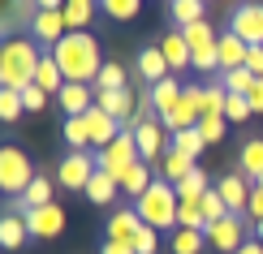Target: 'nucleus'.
<instances>
[{
  "instance_id": "obj_19",
  "label": "nucleus",
  "mask_w": 263,
  "mask_h": 254,
  "mask_svg": "<svg viewBox=\"0 0 263 254\" xmlns=\"http://www.w3.org/2000/svg\"><path fill=\"white\" fill-rule=\"evenodd\" d=\"M138 73H142L151 86L164 82V78H173V69H168V61H164L160 43H151V48H142V52H138Z\"/></svg>"
},
{
  "instance_id": "obj_50",
  "label": "nucleus",
  "mask_w": 263,
  "mask_h": 254,
  "mask_svg": "<svg viewBox=\"0 0 263 254\" xmlns=\"http://www.w3.org/2000/svg\"><path fill=\"white\" fill-rule=\"evenodd\" d=\"M69 0H39V9H65Z\"/></svg>"
},
{
  "instance_id": "obj_42",
  "label": "nucleus",
  "mask_w": 263,
  "mask_h": 254,
  "mask_svg": "<svg viewBox=\"0 0 263 254\" xmlns=\"http://www.w3.org/2000/svg\"><path fill=\"white\" fill-rule=\"evenodd\" d=\"M224 116H229V121H250V116H255V112H250V99H246V95H229Z\"/></svg>"
},
{
  "instance_id": "obj_29",
  "label": "nucleus",
  "mask_w": 263,
  "mask_h": 254,
  "mask_svg": "<svg viewBox=\"0 0 263 254\" xmlns=\"http://www.w3.org/2000/svg\"><path fill=\"white\" fill-rule=\"evenodd\" d=\"M207 233H194V228H173V254H203Z\"/></svg>"
},
{
  "instance_id": "obj_4",
  "label": "nucleus",
  "mask_w": 263,
  "mask_h": 254,
  "mask_svg": "<svg viewBox=\"0 0 263 254\" xmlns=\"http://www.w3.org/2000/svg\"><path fill=\"white\" fill-rule=\"evenodd\" d=\"M35 168H30V155L22 147H0V190L9 198H22L30 190V181H35Z\"/></svg>"
},
{
  "instance_id": "obj_7",
  "label": "nucleus",
  "mask_w": 263,
  "mask_h": 254,
  "mask_svg": "<svg viewBox=\"0 0 263 254\" xmlns=\"http://www.w3.org/2000/svg\"><path fill=\"white\" fill-rule=\"evenodd\" d=\"M207 246L216 254H237L246 246V216H224L216 224H207Z\"/></svg>"
},
{
  "instance_id": "obj_13",
  "label": "nucleus",
  "mask_w": 263,
  "mask_h": 254,
  "mask_svg": "<svg viewBox=\"0 0 263 254\" xmlns=\"http://www.w3.org/2000/svg\"><path fill=\"white\" fill-rule=\"evenodd\" d=\"M26 228H30V237H61L65 233V207L61 203L35 207V211L26 216Z\"/></svg>"
},
{
  "instance_id": "obj_44",
  "label": "nucleus",
  "mask_w": 263,
  "mask_h": 254,
  "mask_svg": "<svg viewBox=\"0 0 263 254\" xmlns=\"http://www.w3.org/2000/svg\"><path fill=\"white\" fill-rule=\"evenodd\" d=\"M22 104H26V112H39V108L48 104V91H39V86H26V91H22Z\"/></svg>"
},
{
  "instance_id": "obj_30",
  "label": "nucleus",
  "mask_w": 263,
  "mask_h": 254,
  "mask_svg": "<svg viewBox=\"0 0 263 254\" xmlns=\"http://www.w3.org/2000/svg\"><path fill=\"white\" fill-rule=\"evenodd\" d=\"M52 190H57V181H52V177L43 172V177H35V181H30V190L22 194V198H26V203H30V211H35V207H48V203H57V198H52Z\"/></svg>"
},
{
  "instance_id": "obj_49",
  "label": "nucleus",
  "mask_w": 263,
  "mask_h": 254,
  "mask_svg": "<svg viewBox=\"0 0 263 254\" xmlns=\"http://www.w3.org/2000/svg\"><path fill=\"white\" fill-rule=\"evenodd\" d=\"M237 254H263V241H246V246L237 250Z\"/></svg>"
},
{
  "instance_id": "obj_48",
  "label": "nucleus",
  "mask_w": 263,
  "mask_h": 254,
  "mask_svg": "<svg viewBox=\"0 0 263 254\" xmlns=\"http://www.w3.org/2000/svg\"><path fill=\"white\" fill-rule=\"evenodd\" d=\"M100 254H134V246H125V241H104Z\"/></svg>"
},
{
  "instance_id": "obj_21",
  "label": "nucleus",
  "mask_w": 263,
  "mask_h": 254,
  "mask_svg": "<svg viewBox=\"0 0 263 254\" xmlns=\"http://www.w3.org/2000/svg\"><path fill=\"white\" fill-rule=\"evenodd\" d=\"M35 86H39V91H48L52 99L65 91V73H61V65L52 61V52H43V61H39V69H35Z\"/></svg>"
},
{
  "instance_id": "obj_46",
  "label": "nucleus",
  "mask_w": 263,
  "mask_h": 254,
  "mask_svg": "<svg viewBox=\"0 0 263 254\" xmlns=\"http://www.w3.org/2000/svg\"><path fill=\"white\" fill-rule=\"evenodd\" d=\"M246 211H250V220H255V224L263 220V190H259V185L250 190V207H246Z\"/></svg>"
},
{
  "instance_id": "obj_22",
  "label": "nucleus",
  "mask_w": 263,
  "mask_h": 254,
  "mask_svg": "<svg viewBox=\"0 0 263 254\" xmlns=\"http://www.w3.org/2000/svg\"><path fill=\"white\" fill-rule=\"evenodd\" d=\"M30 237V228H26V216H9L5 211V220H0V246L5 250H22V241Z\"/></svg>"
},
{
  "instance_id": "obj_43",
  "label": "nucleus",
  "mask_w": 263,
  "mask_h": 254,
  "mask_svg": "<svg viewBox=\"0 0 263 254\" xmlns=\"http://www.w3.org/2000/svg\"><path fill=\"white\" fill-rule=\"evenodd\" d=\"M156 250H160V233L142 224V233H138V241H134V254H156Z\"/></svg>"
},
{
  "instance_id": "obj_52",
  "label": "nucleus",
  "mask_w": 263,
  "mask_h": 254,
  "mask_svg": "<svg viewBox=\"0 0 263 254\" xmlns=\"http://www.w3.org/2000/svg\"><path fill=\"white\" fill-rule=\"evenodd\" d=\"M69 5H100V0H69Z\"/></svg>"
},
{
  "instance_id": "obj_6",
  "label": "nucleus",
  "mask_w": 263,
  "mask_h": 254,
  "mask_svg": "<svg viewBox=\"0 0 263 254\" xmlns=\"http://www.w3.org/2000/svg\"><path fill=\"white\" fill-rule=\"evenodd\" d=\"M100 172V164H95L91 151H69L61 164H57V185H65V190H82L91 185V177Z\"/></svg>"
},
{
  "instance_id": "obj_33",
  "label": "nucleus",
  "mask_w": 263,
  "mask_h": 254,
  "mask_svg": "<svg viewBox=\"0 0 263 254\" xmlns=\"http://www.w3.org/2000/svg\"><path fill=\"white\" fill-rule=\"evenodd\" d=\"M17 116H26L22 91H9V86H0V121H5V125H13Z\"/></svg>"
},
{
  "instance_id": "obj_10",
  "label": "nucleus",
  "mask_w": 263,
  "mask_h": 254,
  "mask_svg": "<svg viewBox=\"0 0 263 254\" xmlns=\"http://www.w3.org/2000/svg\"><path fill=\"white\" fill-rule=\"evenodd\" d=\"M30 35H35L39 43H48V52H52L65 35H69V26H65V9H39L35 22H30Z\"/></svg>"
},
{
  "instance_id": "obj_16",
  "label": "nucleus",
  "mask_w": 263,
  "mask_h": 254,
  "mask_svg": "<svg viewBox=\"0 0 263 254\" xmlns=\"http://www.w3.org/2000/svg\"><path fill=\"white\" fill-rule=\"evenodd\" d=\"M246 52H250V43H242V39L233 35V30H220V39H216L220 73H229V69H242V65H246Z\"/></svg>"
},
{
  "instance_id": "obj_11",
  "label": "nucleus",
  "mask_w": 263,
  "mask_h": 254,
  "mask_svg": "<svg viewBox=\"0 0 263 254\" xmlns=\"http://www.w3.org/2000/svg\"><path fill=\"white\" fill-rule=\"evenodd\" d=\"M134 138H138V155H142V164H160L168 151H164V121L156 116V121H142V125L134 129Z\"/></svg>"
},
{
  "instance_id": "obj_32",
  "label": "nucleus",
  "mask_w": 263,
  "mask_h": 254,
  "mask_svg": "<svg viewBox=\"0 0 263 254\" xmlns=\"http://www.w3.org/2000/svg\"><path fill=\"white\" fill-rule=\"evenodd\" d=\"M61 138L69 142L73 151H86V147H91V134H86V121H82V116H65V125H61Z\"/></svg>"
},
{
  "instance_id": "obj_23",
  "label": "nucleus",
  "mask_w": 263,
  "mask_h": 254,
  "mask_svg": "<svg viewBox=\"0 0 263 254\" xmlns=\"http://www.w3.org/2000/svg\"><path fill=\"white\" fill-rule=\"evenodd\" d=\"M237 164H242V177L259 181V177H263V138L242 142V155H237Z\"/></svg>"
},
{
  "instance_id": "obj_40",
  "label": "nucleus",
  "mask_w": 263,
  "mask_h": 254,
  "mask_svg": "<svg viewBox=\"0 0 263 254\" xmlns=\"http://www.w3.org/2000/svg\"><path fill=\"white\" fill-rule=\"evenodd\" d=\"M224 129H229V116H203L199 121V134H203L207 147H216V142L224 138Z\"/></svg>"
},
{
  "instance_id": "obj_41",
  "label": "nucleus",
  "mask_w": 263,
  "mask_h": 254,
  "mask_svg": "<svg viewBox=\"0 0 263 254\" xmlns=\"http://www.w3.org/2000/svg\"><path fill=\"white\" fill-rule=\"evenodd\" d=\"M190 69H199V73H216V78H220V56H216V48H203V52H194Z\"/></svg>"
},
{
  "instance_id": "obj_51",
  "label": "nucleus",
  "mask_w": 263,
  "mask_h": 254,
  "mask_svg": "<svg viewBox=\"0 0 263 254\" xmlns=\"http://www.w3.org/2000/svg\"><path fill=\"white\" fill-rule=\"evenodd\" d=\"M255 241H263V220H259V224H255Z\"/></svg>"
},
{
  "instance_id": "obj_14",
  "label": "nucleus",
  "mask_w": 263,
  "mask_h": 254,
  "mask_svg": "<svg viewBox=\"0 0 263 254\" xmlns=\"http://www.w3.org/2000/svg\"><path fill=\"white\" fill-rule=\"evenodd\" d=\"M82 121H86V134H91V147H95V151H104L108 142H117V134H121V121L108 116L104 108H91Z\"/></svg>"
},
{
  "instance_id": "obj_17",
  "label": "nucleus",
  "mask_w": 263,
  "mask_h": 254,
  "mask_svg": "<svg viewBox=\"0 0 263 254\" xmlns=\"http://www.w3.org/2000/svg\"><path fill=\"white\" fill-rule=\"evenodd\" d=\"M160 52H164V61H168V69L177 73V69H190V61H194V52H190V43H185V35L177 26L168 30V35L160 39Z\"/></svg>"
},
{
  "instance_id": "obj_15",
  "label": "nucleus",
  "mask_w": 263,
  "mask_h": 254,
  "mask_svg": "<svg viewBox=\"0 0 263 254\" xmlns=\"http://www.w3.org/2000/svg\"><path fill=\"white\" fill-rule=\"evenodd\" d=\"M57 108L65 116H86L95 108V86H82V82H65V91L57 95Z\"/></svg>"
},
{
  "instance_id": "obj_39",
  "label": "nucleus",
  "mask_w": 263,
  "mask_h": 254,
  "mask_svg": "<svg viewBox=\"0 0 263 254\" xmlns=\"http://www.w3.org/2000/svg\"><path fill=\"white\" fill-rule=\"evenodd\" d=\"M203 216H207V224H216V220H224V216H233V211H229V203H224L220 194H216V185H212V190L203 194Z\"/></svg>"
},
{
  "instance_id": "obj_38",
  "label": "nucleus",
  "mask_w": 263,
  "mask_h": 254,
  "mask_svg": "<svg viewBox=\"0 0 263 254\" xmlns=\"http://www.w3.org/2000/svg\"><path fill=\"white\" fill-rule=\"evenodd\" d=\"M95 17V5H65V26L69 30H86Z\"/></svg>"
},
{
  "instance_id": "obj_53",
  "label": "nucleus",
  "mask_w": 263,
  "mask_h": 254,
  "mask_svg": "<svg viewBox=\"0 0 263 254\" xmlns=\"http://www.w3.org/2000/svg\"><path fill=\"white\" fill-rule=\"evenodd\" d=\"M255 185H259V190H263V177H259V181H255Z\"/></svg>"
},
{
  "instance_id": "obj_2",
  "label": "nucleus",
  "mask_w": 263,
  "mask_h": 254,
  "mask_svg": "<svg viewBox=\"0 0 263 254\" xmlns=\"http://www.w3.org/2000/svg\"><path fill=\"white\" fill-rule=\"evenodd\" d=\"M39 61H43V52L35 39H5V48H0V86H9V91L35 86Z\"/></svg>"
},
{
  "instance_id": "obj_25",
  "label": "nucleus",
  "mask_w": 263,
  "mask_h": 254,
  "mask_svg": "<svg viewBox=\"0 0 263 254\" xmlns=\"http://www.w3.org/2000/svg\"><path fill=\"white\" fill-rule=\"evenodd\" d=\"M207 190H212V177H207L203 168H194V172L177 185V198H181V203H203V194H207Z\"/></svg>"
},
{
  "instance_id": "obj_47",
  "label": "nucleus",
  "mask_w": 263,
  "mask_h": 254,
  "mask_svg": "<svg viewBox=\"0 0 263 254\" xmlns=\"http://www.w3.org/2000/svg\"><path fill=\"white\" fill-rule=\"evenodd\" d=\"M246 69L255 73V78H263V48H250L246 52Z\"/></svg>"
},
{
  "instance_id": "obj_27",
  "label": "nucleus",
  "mask_w": 263,
  "mask_h": 254,
  "mask_svg": "<svg viewBox=\"0 0 263 254\" xmlns=\"http://www.w3.org/2000/svg\"><path fill=\"white\" fill-rule=\"evenodd\" d=\"M151 181H156V177L147 172V164H134V168H129V172L121 177V190H125V194H129V198L138 203V198H142V194L151 190Z\"/></svg>"
},
{
  "instance_id": "obj_8",
  "label": "nucleus",
  "mask_w": 263,
  "mask_h": 254,
  "mask_svg": "<svg viewBox=\"0 0 263 254\" xmlns=\"http://www.w3.org/2000/svg\"><path fill=\"white\" fill-rule=\"evenodd\" d=\"M229 30L250 48H263V0L259 5H237L229 13Z\"/></svg>"
},
{
  "instance_id": "obj_9",
  "label": "nucleus",
  "mask_w": 263,
  "mask_h": 254,
  "mask_svg": "<svg viewBox=\"0 0 263 254\" xmlns=\"http://www.w3.org/2000/svg\"><path fill=\"white\" fill-rule=\"evenodd\" d=\"M250 190H255V181H250V177H242V172H229V177H220V181H216V194L229 203V211H233V216H246Z\"/></svg>"
},
{
  "instance_id": "obj_54",
  "label": "nucleus",
  "mask_w": 263,
  "mask_h": 254,
  "mask_svg": "<svg viewBox=\"0 0 263 254\" xmlns=\"http://www.w3.org/2000/svg\"><path fill=\"white\" fill-rule=\"evenodd\" d=\"M203 5H207V0H203Z\"/></svg>"
},
{
  "instance_id": "obj_34",
  "label": "nucleus",
  "mask_w": 263,
  "mask_h": 254,
  "mask_svg": "<svg viewBox=\"0 0 263 254\" xmlns=\"http://www.w3.org/2000/svg\"><path fill=\"white\" fill-rule=\"evenodd\" d=\"M220 86H224L229 95H250V86H255V73H250L246 65H242V69H229V73H220Z\"/></svg>"
},
{
  "instance_id": "obj_20",
  "label": "nucleus",
  "mask_w": 263,
  "mask_h": 254,
  "mask_svg": "<svg viewBox=\"0 0 263 254\" xmlns=\"http://www.w3.org/2000/svg\"><path fill=\"white\" fill-rule=\"evenodd\" d=\"M156 168H160V177H164V181L181 185L185 177H190L194 168H199V160H190V155H181V151H173V147H168V155H164V160L156 164Z\"/></svg>"
},
{
  "instance_id": "obj_31",
  "label": "nucleus",
  "mask_w": 263,
  "mask_h": 254,
  "mask_svg": "<svg viewBox=\"0 0 263 254\" xmlns=\"http://www.w3.org/2000/svg\"><path fill=\"white\" fill-rule=\"evenodd\" d=\"M173 151H181V155L199 160L203 151H207V142H203V134H199V125H194V129H181V134H173Z\"/></svg>"
},
{
  "instance_id": "obj_26",
  "label": "nucleus",
  "mask_w": 263,
  "mask_h": 254,
  "mask_svg": "<svg viewBox=\"0 0 263 254\" xmlns=\"http://www.w3.org/2000/svg\"><path fill=\"white\" fill-rule=\"evenodd\" d=\"M168 17L177 22V30L194 26V22H203V0H173V5H168Z\"/></svg>"
},
{
  "instance_id": "obj_5",
  "label": "nucleus",
  "mask_w": 263,
  "mask_h": 254,
  "mask_svg": "<svg viewBox=\"0 0 263 254\" xmlns=\"http://www.w3.org/2000/svg\"><path fill=\"white\" fill-rule=\"evenodd\" d=\"M95 164H100V172H108V177H121L134 168V164H142V155H138V138H134V129H121L117 134V142H108L104 151H95Z\"/></svg>"
},
{
  "instance_id": "obj_18",
  "label": "nucleus",
  "mask_w": 263,
  "mask_h": 254,
  "mask_svg": "<svg viewBox=\"0 0 263 254\" xmlns=\"http://www.w3.org/2000/svg\"><path fill=\"white\" fill-rule=\"evenodd\" d=\"M181 95H185V86H181V78H164V82H156V86H151V104H156V112H160V121L177 112Z\"/></svg>"
},
{
  "instance_id": "obj_1",
  "label": "nucleus",
  "mask_w": 263,
  "mask_h": 254,
  "mask_svg": "<svg viewBox=\"0 0 263 254\" xmlns=\"http://www.w3.org/2000/svg\"><path fill=\"white\" fill-rule=\"evenodd\" d=\"M52 61L61 65L65 82H82V86H95L100 69L108 65L100 56V39H95L91 30H69V35L52 48Z\"/></svg>"
},
{
  "instance_id": "obj_37",
  "label": "nucleus",
  "mask_w": 263,
  "mask_h": 254,
  "mask_svg": "<svg viewBox=\"0 0 263 254\" xmlns=\"http://www.w3.org/2000/svg\"><path fill=\"white\" fill-rule=\"evenodd\" d=\"M177 228H194V233H207V216H203V203H181Z\"/></svg>"
},
{
  "instance_id": "obj_3",
  "label": "nucleus",
  "mask_w": 263,
  "mask_h": 254,
  "mask_svg": "<svg viewBox=\"0 0 263 254\" xmlns=\"http://www.w3.org/2000/svg\"><path fill=\"white\" fill-rule=\"evenodd\" d=\"M134 211L142 216V224L156 228V233H164V228H177V216H181V198H177V185L164 181V177H156L151 181V190L134 203Z\"/></svg>"
},
{
  "instance_id": "obj_35",
  "label": "nucleus",
  "mask_w": 263,
  "mask_h": 254,
  "mask_svg": "<svg viewBox=\"0 0 263 254\" xmlns=\"http://www.w3.org/2000/svg\"><path fill=\"white\" fill-rule=\"evenodd\" d=\"M121 86H129L125 69H121L117 61H108L104 69H100V78H95V91H121Z\"/></svg>"
},
{
  "instance_id": "obj_36",
  "label": "nucleus",
  "mask_w": 263,
  "mask_h": 254,
  "mask_svg": "<svg viewBox=\"0 0 263 254\" xmlns=\"http://www.w3.org/2000/svg\"><path fill=\"white\" fill-rule=\"evenodd\" d=\"M100 9H104L112 22H129V17H138L142 0H100Z\"/></svg>"
},
{
  "instance_id": "obj_45",
  "label": "nucleus",
  "mask_w": 263,
  "mask_h": 254,
  "mask_svg": "<svg viewBox=\"0 0 263 254\" xmlns=\"http://www.w3.org/2000/svg\"><path fill=\"white\" fill-rule=\"evenodd\" d=\"M250 112H255V116H263V78H255V86H250Z\"/></svg>"
},
{
  "instance_id": "obj_24",
  "label": "nucleus",
  "mask_w": 263,
  "mask_h": 254,
  "mask_svg": "<svg viewBox=\"0 0 263 254\" xmlns=\"http://www.w3.org/2000/svg\"><path fill=\"white\" fill-rule=\"evenodd\" d=\"M117 190H121V181H117V177H108V172H95V177H91V185H86V198H91L95 207H108Z\"/></svg>"
},
{
  "instance_id": "obj_28",
  "label": "nucleus",
  "mask_w": 263,
  "mask_h": 254,
  "mask_svg": "<svg viewBox=\"0 0 263 254\" xmlns=\"http://www.w3.org/2000/svg\"><path fill=\"white\" fill-rule=\"evenodd\" d=\"M181 35H185V43H190V52H203V48H216V39H220V35H216V30H212V22H194V26H185L181 30Z\"/></svg>"
},
{
  "instance_id": "obj_12",
  "label": "nucleus",
  "mask_w": 263,
  "mask_h": 254,
  "mask_svg": "<svg viewBox=\"0 0 263 254\" xmlns=\"http://www.w3.org/2000/svg\"><path fill=\"white\" fill-rule=\"evenodd\" d=\"M142 233V216L134 211V207H117L112 216H108V233L104 241H125V246H134Z\"/></svg>"
}]
</instances>
